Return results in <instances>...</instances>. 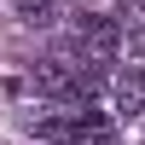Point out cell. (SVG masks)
I'll return each mask as SVG.
<instances>
[{"label":"cell","instance_id":"1","mask_svg":"<svg viewBox=\"0 0 145 145\" xmlns=\"http://www.w3.org/2000/svg\"><path fill=\"white\" fill-rule=\"evenodd\" d=\"M70 46H76L87 64L105 70V64H116V52H122V23H116V18H99V12H81Z\"/></svg>","mask_w":145,"mask_h":145},{"label":"cell","instance_id":"2","mask_svg":"<svg viewBox=\"0 0 145 145\" xmlns=\"http://www.w3.org/2000/svg\"><path fill=\"white\" fill-rule=\"evenodd\" d=\"M116 116H145V64H128L116 76Z\"/></svg>","mask_w":145,"mask_h":145},{"label":"cell","instance_id":"3","mask_svg":"<svg viewBox=\"0 0 145 145\" xmlns=\"http://www.w3.org/2000/svg\"><path fill=\"white\" fill-rule=\"evenodd\" d=\"M116 23H122V46L145 58V6H139V0H122V12H116Z\"/></svg>","mask_w":145,"mask_h":145},{"label":"cell","instance_id":"4","mask_svg":"<svg viewBox=\"0 0 145 145\" xmlns=\"http://www.w3.org/2000/svg\"><path fill=\"white\" fill-rule=\"evenodd\" d=\"M12 12H18L23 23H52L58 6H52V0H12Z\"/></svg>","mask_w":145,"mask_h":145},{"label":"cell","instance_id":"5","mask_svg":"<svg viewBox=\"0 0 145 145\" xmlns=\"http://www.w3.org/2000/svg\"><path fill=\"white\" fill-rule=\"evenodd\" d=\"M70 145H116V134H110L105 122H93V128H76V139H70Z\"/></svg>","mask_w":145,"mask_h":145}]
</instances>
